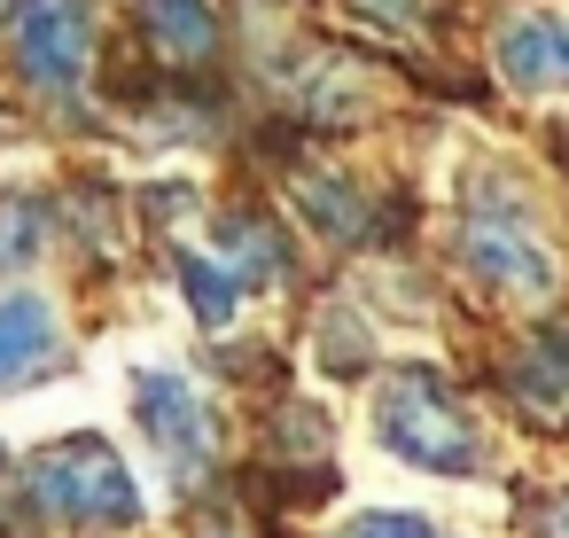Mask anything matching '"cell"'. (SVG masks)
I'll use <instances>...</instances> for the list:
<instances>
[{
  "label": "cell",
  "instance_id": "cell-14",
  "mask_svg": "<svg viewBox=\"0 0 569 538\" xmlns=\"http://www.w3.org/2000/svg\"><path fill=\"white\" fill-rule=\"evenodd\" d=\"M336 538H445V530L421 522V515H406V507H367V515H351Z\"/></svg>",
  "mask_w": 569,
  "mask_h": 538
},
{
  "label": "cell",
  "instance_id": "cell-1",
  "mask_svg": "<svg viewBox=\"0 0 569 538\" xmlns=\"http://www.w3.org/2000/svg\"><path fill=\"white\" fill-rule=\"evenodd\" d=\"M375 437H382L398 460L429 468V476H476V468H483V429H476V414L452 398V382H445L437 367H398V375L382 382V398H375Z\"/></svg>",
  "mask_w": 569,
  "mask_h": 538
},
{
  "label": "cell",
  "instance_id": "cell-9",
  "mask_svg": "<svg viewBox=\"0 0 569 538\" xmlns=\"http://www.w3.org/2000/svg\"><path fill=\"white\" fill-rule=\"evenodd\" d=\"M141 24H149V48L172 56V63H203L219 48L211 0H141Z\"/></svg>",
  "mask_w": 569,
  "mask_h": 538
},
{
  "label": "cell",
  "instance_id": "cell-15",
  "mask_svg": "<svg viewBox=\"0 0 569 538\" xmlns=\"http://www.w3.org/2000/svg\"><path fill=\"white\" fill-rule=\"evenodd\" d=\"M24 258H40V211L9 203L0 211V266H24Z\"/></svg>",
  "mask_w": 569,
  "mask_h": 538
},
{
  "label": "cell",
  "instance_id": "cell-2",
  "mask_svg": "<svg viewBox=\"0 0 569 538\" xmlns=\"http://www.w3.org/2000/svg\"><path fill=\"white\" fill-rule=\"evenodd\" d=\"M460 266L468 281H483L491 297H553L561 289V258L546 250L530 203L499 180H483L460 211Z\"/></svg>",
  "mask_w": 569,
  "mask_h": 538
},
{
  "label": "cell",
  "instance_id": "cell-6",
  "mask_svg": "<svg viewBox=\"0 0 569 538\" xmlns=\"http://www.w3.org/2000/svg\"><path fill=\"white\" fill-rule=\"evenodd\" d=\"M499 79H507L515 94H553V87H569V17H553V9L507 17V24H499Z\"/></svg>",
  "mask_w": 569,
  "mask_h": 538
},
{
  "label": "cell",
  "instance_id": "cell-4",
  "mask_svg": "<svg viewBox=\"0 0 569 538\" xmlns=\"http://www.w3.org/2000/svg\"><path fill=\"white\" fill-rule=\"evenodd\" d=\"M133 421L141 437L157 445V460L172 468V484H196L219 452V421H211V398L180 375V367H149L133 375Z\"/></svg>",
  "mask_w": 569,
  "mask_h": 538
},
{
  "label": "cell",
  "instance_id": "cell-17",
  "mask_svg": "<svg viewBox=\"0 0 569 538\" xmlns=\"http://www.w3.org/2000/svg\"><path fill=\"white\" fill-rule=\"evenodd\" d=\"M546 538H569V491H561V499L546 507Z\"/></svg>",
  "mask_w": 569,
  "mask_h": 538
},
{
  "label": "cell",
  "instance_id": "cell-3",
  "mask_svg": "<svg viewBox=\"0 0 569 538\" xmlns=\"http://www.w3.org/2000/svg\"><path fill=\"white\" fill-rule=\"evenodd\" d=\"M24 491H32V507H48L56 522H79V530H118V522L141 515V484L102 437L40 445L32 468H24Z\"/></svg>",
  "mask_w": 569,
  "mask_h": 538
},
{
  "label": "cell",
  "instance_id": "cell-10",
  "mask_svg": "<svg viewBox=\"0 0 569 538\" xmlns=\"http://www.w3.org/2000/svg\"><path fill=\"white\" fill-rule=\"evenodd\" d=\"M180 289H188V312L203 328H227L242 312V297H250V281L227 258H203V250H180Z\"/></svg>",
  "mask_w": 569,
  "mask_h": 538
},
{
  "label": "cell",
  "instance_id": "cell-12",
  "mask_svg": "<svg viewBox=\"0 0 569 538\" xmlns=\"http://www.w3.org/2000/svg\"><path fill=\"white\" fill-rule=\"evenodd\" d=\"M297 196H305L312 227H328L336 242H359V235H367V196H359L351 180H336V188H328V180H305Z\"/></svg>",
  "mask_w": 569,
  "mask_h": 538
},
{
  "label": "cell",
  "instance_id": "cell-7",
  "mask_svg": "<svg viewBox=\"0 0 569 538\" xmlns=\"http://www.w3.org/2000/svg\"><path fill=\"white\" fill-rule=\"evenodd\" d=\"M56 351H63V320H56L48 297H32V289L0 297V398L24 390L32 375H48Z\"/></svg>",
  "mask_w": 569,
  "mask_h": 538
},
{
  "label": "cell",
  "instance_id": "cell-11",
  "mask_svg": "<svg viewBox=\"0 0 569 538\" xmlns=\"http://www.w3.org/2000/svg\"><path fill=\"white\" fill-rule=\"evenodd\" d=\"M219 258H227L242 281H289V242H281V227H266V219H227V227H219Z\"/></svg>",
  "mask_w": 569,
  "mask_h": 538
},
{
  "label": "cell",
  "instance_id": "cell-5",
  "mask_svg": "<svg viewBox=\"0 0 569 538\" xmlns=\"http://www.w3.org/2000/svg\"><path fill=\"white\" fill-rule=\"evenodd\" d=\"M9 48H17L32 87L71 94L87 79V56H94L87 0H17V9H9Z\"/></svg>",
  "mask_w": 569,
  "mask_h": 538
},
{
  "label": "cell",
  "instance_id": "cell-13",
  "mask_svg": "<svg viewBox=\"0 0 569 538\" xmlns=\"http://www.w3.org/2000/svg\"><path fill=\"white\" fill-rule=\"evenodd\" d=\"M367 351H375V343H367V328H359V312H351V305L320 312V367H328V375H359V367H367Z\"/></svg>",
  "mask_w": 569,
  "mask_h": 538
},
{
  "label": "cell",
  "instance_id": "cell-16",
  "mask_svg": "<svg viewBox=\"0 0 569 538\" xmlns=\"http://www.w3.org/2000/svg\"><path fill=\"white\" fill-rule=\"evenodd\" d=\"M367 17H382V24H421V0H359Z\"/></svg>",
  "mask_w": 569,
  "mask_h": 538
},
{
  "label": "cell",
  "instance_id": "cell-8",
  "mask_svg": "<svg viewBox=\"0 0 569 538\" xmlns=\"http://www.w3.org/2000/svg\"><path fill=\"white\" fill-rule=\"evenodd\" d=\"M515 398H522L538 421H561V414H569V320H546V328L515 351Z\"/></svg>",
  "mask_w": 569,
  "mask_h": 538
}]
</instances>
